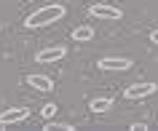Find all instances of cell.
<instances>
[{"label":"cell","mask_w":158,"mask_h":131,"mask_svg":"<svg viewBox=\"0 0 158 131\" xmlns=\"http://www.w3.org/2000/svg\"><path fill=\"white\" fill-rule=\"evenodd\" d=\"M64 14H67V8L62 6V3H48V6L32 11V14L24 19V27L27 30H38V27L54 24V22H59V19H64Z\"/></svg>","instance_id":"obj_1"},{"label":"cell","mask_w":158,"mask_h":131,"mask_svg":"<svg viewBox=\"0 0 158 131\" xmlns=\"http://www.w3.org/2000/svg\"><path fill=\"white\" fill-rule=\"evenodd\" d=\"M94 19H105V22H118V19H123V11L118 8V6H107V3H94L91 8H89Z\"/></svg>","instance_id":"obj_2"},{"label":"cell","mask_w":158,"mask_h":131,"mask_svg":"<svg viewBox=\"0 0 158 131\" xmlns=\"http://www.w3.org/2000/svg\"><path fill=\"white\" fill-rule=\"evenodd\" d=\"M64 56H67L64 46H48V48H40L35 54V62L38 64H54V62H62Z\"/></svg>","instance_id":"obj_3"},{"label":"cell","mask_w":158,"mask_h":131,"mask_svg":"<svg viewBox=\"0 0 158 131\" xmlns=\"http://www.w3.org/2000/svg\"><path fill=\"white\" fill-rule=\"evenodd\" d=\"M30 118V110L27 107H8V110H3L0 113V129H8L14 123H22Z\"/></svg>","instance_id":"obj_4"},{"label":"cell","mask_w":158,"mask_h":131,"mask_svg":"<svg viewBox=\"0 0 158 131\" xmlns=\"http://www.w3.org/2000/svg\"><path fill=\"white\" fill-rule=\"evenodd\" d=\"M134 62L126 56H105L99 59V70H107V72H123V70H129Z\"/></svg>","instance_id":"obj_5"},{"label":"cell","mask_w":158,"mask_h":131,"mask_svg":"<svg viewBox=\"0 0 158 131\" xmlns=\"http://www.w3.org/2000/svg\"><path fill=\"white\" fill-rule=\"evenodd\" d=\"M156 83H134V86H129V88L123 91V96L126 99H145V96H150V94H156Z\"/></svg>","instance_id":"obj_6"},{"label":"cell","mask_w":158,"mask_h":131,"mask_svg":"<svg viewBox=\"0 0 158 131\" xmlns=\"http://www.w3.org/2000/svg\"><path fill=\"white\" fill-rule=\"evenodd\" d=\"M27 86H32L35 91H51V88H54V80H51L48 75L32 72V75H27Z\"/></svg>","instance_id":"obj_7"},{"label":"cell","mask_w":158,"mask_h":131,"mask_svg":"<svg viewBox=\"0 0 158 131\" xmlns=\"http://www.w3.org/2000/svg\"><path fill=\"white\" fill-rule=\"evenodd\" d=\"M73 40H78V43H89V40H94V27H89V24L75 27V30H73Z\"/></svg>","instance_id":"obj_8"},{"label":"cell","mask_w":158,"mask_h":131,"mask_svg":"<svg viewBox=\"0 0 158 131\" xmlns=\"http://www.w3.org/2000/svg\"><path fill=\"white\" fill-rule=\"evenodd\" d=\"M89 107H91V113H107L110 107H113V99L110 96H94L89 102Z\"/></svg>","instance_id":"obj_9"},{"label":"cell","mask_w":158,"mask_h":131,"mask_svg":"<svg viewBox=\"0 0 158 131\" xmlns=\"http://www.w3.org/2000/svg\"><path fill=\"white\" fill-rule=\"evenodd\" d=\"M43 131H75V126H70V123H46Z\"/></svg>","instance_id":"obj_10"},{"label":"cell","mask_w":158,"mask_h":131,"mask_svg":"<svg viewBox=\"0 0 158 131\" xmlns=\"http://www.w3.org/2000/svg\"><path fill=\"white\" fill-rule=\"evenodd\" d=\"M40 115L46 118V121H48V118H54V115H56V104H54V102L43 104V107H40Z\"/></svg>","instance_id":"obj_11"},{"label":"cell","mask_w":158,"mask_h":131,"mask_svg":"<svg viewBox=\"0 0 158 131\" xmlns=\"http://www.w3.org/2000/svg\"><path fill=\"white\" fill-rule=\"evenodd\" d=\"M129 129H131V131H148V126H145V123H131Z\"/></svg>","instance_id":"obj_12"},{"label":"cell","mask_w":158,"mask_h":131,"mask_svg":"<svg viewBox=\"0 0 158 131\" xmlns=\"http://www.w3.org/2000/svg\"><path fill=\"white\" fill-rule=\"evenodd\" d=\"M150 43H156V46H158V30H153V32H150Z\"/></svg>","instance_id":"obj_13"}]
</instances>
